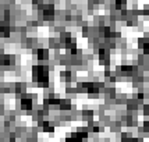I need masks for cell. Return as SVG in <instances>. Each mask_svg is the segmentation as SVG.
I'll return each instance as SVG.
<instances>
[{
    "label": "cell",
    "mask_w": 149,
    "mask_h": 142,
    "mask_svg": "<svg viewBox=\"0 0 149 142\" xmlns=\"http://www.w3.org/2000/svg\"><path fill=\"white\" fill-rule=\"evenodd\" d=\"M22 107H25V109H29V107H31L29 99H24V100H22Z\"/></svg>",
    "instance_id": "obj_2"
},
{
    "label": "cell",
    "mask_w": 149,
    "mask_h": 142,
    "mask_svg": "<svg viewBox=\"0 0 149 142\" xmlns=\"http://www.w3.org/2000/svg\"><path fill=\"white\" fill-rule=\"evenodd\" d=\"M35 77H36L38 81H41V82H46L47 74H46V71H45L43 67H36L35 68Z\"/></svg>",
    "instance_id": "obj_1"
}]
</instances>
